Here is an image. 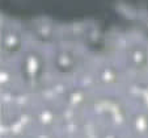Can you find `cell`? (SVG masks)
<instances>
[]
</instances>
